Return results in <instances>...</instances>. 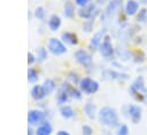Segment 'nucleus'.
I'll use <instances>...</instances> for the list:
<instances>
[{"label":"nucleus","instance_id":"nucleus-1","mask_svg":"<svg viewBox=\"0 0 147 135\" xmlns=\"http://www.w3.org/2000/svg\"><path fill=\"white\" fill-rule=\"evenodd\" d=\"M98 119L99 122L103 126H107L109 128L118 127L119 126V119L116 110L110 106H103L98 112Z\"/></svg>","mask_w":147,"mask_h":135},{"label":"nucleus","instance_id":"nucleus-2","mask_svg":"<svg viewBox=\"0 0 147 135\" xmlns=\"http://www.w3.org/2000/svg\"><path fill=\"white\" fill-rule=\"evenodd\" d=\"M47 113L45 110L40 109H31L28 111V125L29 126H38L40 122L47 120Z\"/></svg>","mask_w":147,"mask_h":135},{"label":"nucleus","instance_id":"nucleus-3","mask_svg":"<svg viewBox=\"0 0 147 135\" xmlns=\"http://www.w3.org/2000/svg\"><path fill=\"white\" fill-rule=\"evenodd\" d=\"M78 85H79V89L82 92H84L85 94H88V95L94 94L99 90V82L96 80H93L90 77L82 78Z\"/></svg>","mask_w":147,"mask_h":135},{"label":"nucleus","instance_id":"nucleus-4","mask_svg":"<svg viewBox=\"0 0 147 135\" xmlns=\"http://www.w3.org/2000/svg\"><path fill=\"white\" fill-rule=\"evenodd\" d=\"M47 50L55 55V56H59V55H62L64 53H67V47L64 45V42L60 39H56V38H51L47 42Z\"/></svg>","mask_w":147,"mask_h":135},{"label":"nucleus","instance_id":"nucleus-5","mask_svg":"<svg viewBox=\"0 0 147 135\" xmlns=\"http://www.w3.org/2000/svg\"><path fill=\"white\" fill-rule=\"evenodd\" d=\"M122 7V0H110L106 7V10H105V14L102 15V18L105 22L111 19L121 9Z\"/></svg>","mask_w":147,"mask_h":135},{"label":"nucleus","instance_id":"nucleus-6","mask_svg":"<svg viewBox=\"0 0 147 135\" xmlns=\"http://www.w3.org/2000/svg\"><path fill=\"white\" fill-rule=\"evenodd\" d=\"M75 58H76L78 64H80L82 66H84L86 69L91 68L92 64H93L92 55L85 49H77L75 51Z\"/></svg>","mask_w":147,"mask_h":135},{"label":"nucleus","instance_id":"nucleus-7","mask_svg":"<svg viewBox=\"0 0 147 135\" xmlns=\"http://www.w3.org/2000/svg\"><path fill=\"white\" fill-rule=\"evenodd\" d=\"M99 15V9L96 3H90L85 7H80L78 10V16L84 19H94L95 16Z\"/></svg>","mask_w":147,"mask_h":135},{"label":"nucleus","instance_id":"nucleus-8","mask_svg":"<svg viewBox=\"0 0 147 135\" xmlns=\"http://www.w3.org/2000/svg\"><path fill=\"white\" fill-rule=\"evenodd\" d=\"M99 50H100V54L105 57V58H110L113 57L114 53H115V49L113 47V43H111V40H110V37L109 35H105L103 38V41L101 42L100 47H99Z\"/></svg>","mask_w":147,"mask_h":135},{"label":"nucleus","instance_id":"nucleus-9","mask_svg":"<svg viewBox=\"0 0 147 135\" xmlns=\"http://www.w3.org/2000/svg\"><path fill=\"white\" fill-rule=\"evenodd\" d=\"M105 35H106V29H102V30L96 31V32L93 34V37H92V39H91V41H90V45H88L90 49H92V50L99 49L101 42L103 41Z\"/></svg>","mask_w":147,"mask_h":135},{"label":"nucleus","instance_id":"nucleus-10","mask_svg":"<svg viewBox=\"0 0 147 135\" xmlns=\"http://www.w3.org/2000/svg\"><path fill=\"white\" fill-rule=\"evenodd\" d=\"M30 95H31V98L37 101V102H40L42 101L47 95H46V92L42 87V85H33L31 90H30Z\"/></svg>","mask_w":147,"mask_h":135},{"label":"nucleus","instance_id":"nucleus-11","mask_svg":"<svg viewBox=\"0 0 147 135\" xmlns=\"http://www.w3.org/2000/svg\"><path fill=\"white\" fill-rule=\"evenodd\" d=\"M61 87H63V88L65 89V92L68 93V95H69L70 98L78 100V101L82 100V97H83L82 90L78 89V88H76V87H74L71 84H69V82H63V84L61 85Z\"/></svg>","mask_w":147,"mask_h":135},{"label":"nucleus","instance_id":"nucleus-12","mask_svg":"<svg viewBox=\"0 0 147 135\" xmlns=\"http://www.w3.org/2000/svg\"><path fill=\"white\" fill-rule=\"evenodd\" d=\"M127 113L133 124H138L140 121V119H141V108L140 106L130 104L127 106Z\"/></svg>","mask_w":147,"mask_h":135},{"label":"nucleus","instance_id":"nucleus-13","mask_svg":"<svg viewBox=\"0 0 147 135\" xmlns=\"http://www.w3.org/2000/svg\"><path fill=\"white\" fill-rule=\"evenodd\" d=\"M53 127L48 120L40 122L36 128V135H52Z\"/></svg>","mask_w":147,"mask_h":135},{"label":"nucleus","instance_id":"nucleus-14","mask_svg":"<svg viewBox=\"0 0 147 135\" xmlns=\"http://www.w3.org/2000/svg\"><path fill=\"white\" fill-rule=\"evenodd\" d=\"M61 40L64 43L69 45V46H76L78 43V37H77V34L74 33V32H69V31H65V32H63L61 34Z\"/></svg>","mask_w":147,"mask_h":135},{"label":"nucleus","instance_id":"nucleus-15","mask_svg":"<svg viewBox=\"0 0 147 135\" xmlns=\"http://www.w3.org/2000/svg\"><path fill=\"white\" fill-rule=\"evenodd\" d=\"M61 23H62V21L59 15H52V16H49V18L47 21V25L52 32H56L61 27Z\"/></svg>","mask_w":147,"mask_h":135},{"label":"nucleus","instance_id":"nucleus-16","mask_svg":"<svg viewBox=\"0 0 147 135\" xmlns=\"http://www.w3.org/2000/svg\"><path fill=\"white\" fill-rule=\"evenodd\" d=\"M60 114L63 119H72V118H75L76 112L72 109V106H70L68 104H64V105L60 106Z\"/></svg>","mask_w":147,"mask_h":135},{"label":"nucleus","instance_id":"nucleus-17","mask_svg":"<svg viewBox=\"0 0 147 135\" xmlns=\"http://www.w3.org/2000/svg\"><path fill=\"white\" fill-rule=\"evenodd\" d=\"M105 77H109L110 79H117V80H126L129 79V74L126 73H122L118 71H114V70H106L103 72Z\"/></svg>","mask_w":147,"mask_h":135},{"label":"nucleus","instance_id":"nucleus-18","mask_svg":"<svg viewBox=\"0 0 147 135\" xmlns=\"http://www.w3.org/2000/svg\"><path fill=\"white\" fill-rule=\"evenodd\" d=\"M115 54H116V56H117L121 61H124V62L130 61L131 57H132V54H131L127 49H125L124 47H121V46H118V47L115 49Z\"/></svg>","mask_w":147,"mask_h":135},{"label":"nucleus","instance_id":"nucleus-19","mask_svg":"<svg viewBox=\"0 0 147 135\" xmlns=\"http://www.w3.org/2000/svg\"><path fill=\"white\" fill-rule=\"evenodd\" d=\"M69 95H68V93L65 92V89L63 88V87H59V90H57V95H56V103H57V105H64L68 101H69Z\"/></svg>","mask_w":147,"mask_h":135},{"label":"nucleus","instance_id":"nucleus-20","mask_svg":"<svg viewBox=\"0 0 147 135\" xmlns=\"http://www.w3.org/2000/svg\"><path fill=\"white\" fill-rule=\"evenodd\" d=\"M63 15L65 18H72L75 16V5L72 1H65L63 5Z\"/></svg>","mask_w":147,"mask_h":135},{"label":"nucleus","instance_id":"nucleus-21","mask_svg":"<svg viewBox=\"0 0 147 135\" xmlns=\"http://www.w3.org/2000/svg\"><path fill=\"white\" fill-rule=\"evenodd\" d=\"M83 110H84V113L86 114L87 118H90V119H94L95 118V116H96V106H95L94 103L87 102L84 105V109Z\"/></svg>","mask_w":147,"mask_h":135},{"label":"nucleus","instance_id":"nucleus-22","mask_svg":"<svg viewBox=\"0 0 147 135\" xmlns=\"http://www.w3.org/2000/svg\"><path fill=\"white\" fill-rule=\"evenodd\" d=\"M138 8H139V3L136 0H127L125 5V13L129 16H133L138 11Z\"/></svg>","mask_w":147,"mask_h":135},{"label":"nucleus","instance_id":"nucleus-23","mask_svg":"<svg viewBox=\"0 0 147 135\" xmlns=\"http://www.w3.org/2000/svg\"><path fill=\"white\" fill-rule=\"evenodd\" d=\"M42 87H44V89H45V92H46V95L48 96V95H51L52 93H54V90L56 89V84H55V81H54L53 79L47 78V79L44 80Z\"/></svg>","mask_w":147,"mask_h":135},{"label":"nucleus","instance_id":"nucleus-24","mask_svg":"<svg viewBox=\"0 0 147 135\" xmlns=\"http://www.w3.org/2000/svg\"><path fill=\"white\" fill-rule=\"evenodd\" d=\"M36 58H37V62L38 63H42L47 59V56H48V50L45 48V47H38L36 49Z\"/></svg>","mask_w":147,"mask_h":135},{"label":"nucleus","instance_id":"nucleus-25","mask_svg":"<svg viewBox=\"0 0 147 135\" xmlns=\"http://www.w3.org/2000/svg\"><path fill=\"white\" fill-rule=\"evenodd\" d=\"M38 79H39V72H38V70L36 68L30 66L28 69V81L31 82V84H34V82L38 81Z\"/></svg>","mask_w":147,"mask_h":135},{"label":"nucleus","instance_id":"nucleus-26","mask_svg":"<svg viewBox=\"0 0 147 135\" xmlns=\"http://www.w3.org/2000/svg\"><path fill=\"white\" fill-rule=\"evenodd\" d=\"M132 86H133L136 89H138L139 92H141V93H144V94L147 95V88H146V86H145V81H144V78H142V77H138V78L134 80V82L132 84Z\"/></svg>","mask_w":147,"mask_h":135},{"label":"nucleus","instance_id":"nucleus-27","mask_svg":"<svg viewBox=\"0 0 147 135\" xmlns=\"http://www.w3.org/2000/svg\"><path fill=\"white\" fill-rule=\"evenodd\" d=\"M129 93L137 100V101H139V102H145V96H146V94H144V93H141V92H139L138 89H136L132 85L130 86V88H129Z\"/></svg>","mask_w":147,"mask_h":135},{"label":"nucleus","instance_id":"nucleus-28","mask_svg":"<svg viewBox=\"0 0 147 135\" xmlns=\"http://www.w3.org/2000/svg\"><path fill=\"white\" fill-rule=\"evenodd\" d=\"M33 16H34L37 19L42 21V19L46 17V10H45V8L41 7V6H38V7L34 9V11H33Z\"/></svg>","mask_w":147,"mask_h":135},{"label":"nucleus","instance_id":"nucleus-29","mask_svg":"<svg viewBox=\"0 0 147 135\" xmlns=\"http://www.w3.org/2000/svg\"><path fill=\"white\" fill-rule=\"evenodd\" d=\"M93 25H94V19H85L82 24V27H83V31L85 32H91L92 29H93Z\"/></svg>","mask_w":147,"mask_h":135},{"label":"nucleus","instance_id":"nucleus-30","mask_svg":"<svg viewBox=\"0 0 147 135\" xmlns=\"http://www.w3.org/2000/svg\"><path fill=\"white\" fill-rule=\"evenodd\" d=\"M67 79L71 82V84H75V85H77V84H79V81H80V79H79V76L76 73V72H74V71H71V72H69L68 73V77H67Z\"/></svg>","mask_w":147,"mask_h":135},{"label":"nucleus","instance_id":"nucleus-31","mask_svg":"<svg viewBox=\"0 0 147 135\" xmlns=\"http://www.w3.org/2000/svg\"><path fill=\"white\" fill-rule=\"evenodd\" d=\"M117 135H129V128L125 124H121L118 127H117V132H116Z\"/></svg>","mask_w":147,"mask_h":135},{"label":"nucleus","instance_id":"nucleus-32","mask_svg":"<svg viewBox=\"0 0 147 135\" xmlns=\"http://www.w3.org/2000/svg\"><path fill=\"white\" fill-rule=\"evenodd\" d=\"M137 21L138 22H146L147 21V9L146 8L140 9V11L137 16Z\"/></svg>","mask_w":147,"mask_h":135},{"label":"nucleus","instance_id":"nucleus-33","mask_svg":"<svg viewBox=\"0 0 147 135\" xmlns=\"http://www.w3.org/2000/svg\"><path fill=\"white\" fill-rule=\"evenodd\" d=\"M82 134L83 135H92L93 134V128L90 125H83L82 126Z\"/></svg>","mask_w":147,"mask_h":135},{"label":"nucleus","instance_id":"nucleus-34","mask_svg":"<svg viewBox=\"0 0 147 135\" xmlns=\"http://www.w3.org/2000/svg\"><path fill=\"white\" fill-rule=\"evenodd\" d=\"M36 62H37L36 55H34L33 53H28V64H29L30 66H32Z\"/></svg>","mask_w":147,"mask_h":135},{"label":"nucleus","instance_id":"nucleus-35","mask_svg":"<svg viewBox=\"0 0 147 135\" xmlns=\"http://www.w3.org/2000/svg\"><path fill=\"white\" fill-rule=\"evenodd\" d=\"M90 2H91V0H75V3L79 7H85V6L90 5Z\"/></svg>","mask_w":147,"mask_h":135},{"label":"nucleus","instance_id":"nucleus-36","mask_svg":"<svg viewBox=\"0 0 147 135\" xmlns=\"http://www.w3.org/2000/svg\"><path fill=\"white\" fill-rule=\"evenodd\" d=\"M28 135H36V130H33L31 126L28 127Z\"/></svg>","mask_w":147,"mask_h":135},{"label":"nucleus","instance_id":"nucleus-37","mask_svg":"<svg viewBox=\"0 0 147 135\" xmlns=\"http://www.w3.org/2000/svg\"><path fill=\"white\" fill-rule=\"evenodd\" d=\"M56 135H70V133H69V132H67V130L61 129V130H59V132L56 133Z\"/></svg>","mask_w":147,"mask_h":135},{"label":"nucleus","instance_id":"nucleus-38","mask_svg":"<svg viewBox=\"0 0 147 135\" xmlns=\"http://www.w3.org/2000/svg\"><path fill=\"white\" fill-rule=\"evenodd\" d=\"M101 135H113V134H111V132L108 130V129H102V130H101Z\"/></svg>","mask_w":147,"mask_h":135},{"label":"nucleus","instance_id":"nucleus-39","mask_svg":"<svg viewBox=\"0 0 147 135\" xmlns=\"http://www.w3.org/2000/svg\"><path fill=\"white\" fill-rule=\"evenodd\" d=\"M106 1H107V0H95V3H96V5H103Z\"/></svg>","mask_w":147,"mask_h":135},{"label":"nucleus","instance_id":"nucleus-40","mask_svg":"<svg viewBox=\"0 0 147 135\" xmlns=\"http://www.w3.org/2000/svg\"><path fill=\"white\" fill-rule=\"evenodd\" d=\"M139 2H141V3H147V0H139Z\"/></svg>","mask_w":147,"mask_h":135}]
</instances>
